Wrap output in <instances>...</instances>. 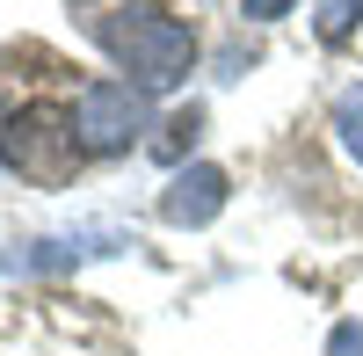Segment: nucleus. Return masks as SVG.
I'll use <instances>...</instances> for the list:
<instances>
[{
  "label": "nucleus",
  "mask_w": 363,
  "mask_h": 356,
  "mask_svg": "<svg viewBox=\"0 0 363 356\" xmlns=\"http://www.w3.org/2000/svg\"><path fill=\"white\" fill-rule=\"evenodd\" d=\"M356 8H363V0H320V37L342 44L349 29H356Z\"/></svg>",
  "instance_id": "obj_6"
},
{
  "label": "nucleus",
  "mask_w": 363,
  "mask_h": 356,
  "mask_svg": "<svg viewBox=\"0 0 363 356\" xmlns=\"http://www.w3.org/2000/svg\"><path fill=\"white\" fill-rule=\"evenodd\" d=\"M87 37H95L116 66L131 73L138 95L174 87L182 73L196 66V37H189V22L153 15V8H109V15H87Z\"/></svg>",
  "instance_id": "obj_1"
},
{
  "label": "nucleus",
  "mask_w": 363,
  "mask_h": 356,
  "mask_svg": "<svg viewBox=\"0 0 363 356\" xmlns=\"http://www.w3.org/2000/svg\"><path fill=\"white\" fill-rule=\"evenodd\" d=\"M327 356H363V320H342L335 342H327Z\"/></svg>",
  "instance_id": "obj_7"
},
{
  "label": "nucleus",
  "mask_w": 363,
  "mask_h": 356,
  "mask_svg": "<svg viewBox=\"0 0 363 356\" xmlns=\"http://www.w3.org/2000/svg\"><path fill=\"white\" fill-rule=\"evenodd\" d=\"M247 15L255 22H277V15H291V0H247Z\"/></svg>",
  "instance_id": "obj_8"
},
{
  "label": "nucleus",
  "mask_w": 363,
  "mask_h": 356,
  "mask_svg": "<svg viewBox=\"0 0 363 356\" xmlns=\"http://www.w3.org/2000/svg\"><path fill=\"white\" fill-rule=\"evenodd\" d=\"M335 131H342V145L363 160V87H342V102H335Z\"/></svg>",
  "instance_id": "obj_5"
},
{
  "label": "nucleus",
  "mask_w": 363,
  "mask_h": 356,
  "mask_svg": "<svg viewBox=\"0 0 363 356\" xmlns=\"http://www.w3.org/2000/svg\"><path fill=\"white\" fill-rule=\"evenodd\" d=\"M73 124H80L87 153H124V145L145 131V95H138L131 80H95V87H80Z\"/></svg>",
  "instance_id": "obj_3"
},
{
  "label": "nucleus",
  "mask_w": 363,
  "mask_h": 356,
  "mask_svg": "<svg viewBox=\"0 0 363 356\" xmlns=\"http://www.w3.org/2000/svg\"><path fill=\"white\" fill-rule=\"evenodd\" d=\"M218 211H225V174L203 167V160L182 167L174 182H167V196H160V218H167V226H211Z\"/></svg>",
  "instance_id": "obj_4"
},
{
  "label": "nucleus",
  "mask_w": 363,
  "mask_h": 356,
  "mask_svg": "<svg viewBox=\"0 0 363 356\" xmlns=\"http://www.w3.org/2000/svg\"><path fill=\"white\" fill-rule=\"evenodd\" d=\"M80 124L66 109H51V102H37V109H15L8 116V138H0V160H8L22 182H37V189H58V182H73V167H80Z\"/></svg>",
  "instance_id": "obj_2"
}]
</instances>
